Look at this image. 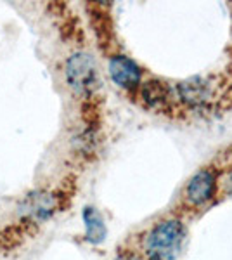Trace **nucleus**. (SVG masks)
<instances>
[{
	"label": "nucleus",
	"mask_w": 232,
	"mask_h": 260,
	"mask_svg": "<svg viewBox=\"0 0 232 260\" xmlns=\"http://www.w3.org/2000/svg\"><path fill=\"white\" fill-rule=\"evenodd\" d=\"M113 260H142L141 255H137L136 251H130V250H125V251H120Z\"/></svg>",
	"instance_id": "9"
},
{
	"label": "nucleus",
	"mask_w": 232,
	"mask_h": 260,
	"mask_svg": "<svg viewBox=\"0 0 232 260\" xmlns=\"http://www.w3.org/2000/svg\"><path fill=\"white\" fill-rule=\"evenodd\" d=\"M217 191V174L212 169H203L192 175L185 187V200L192 207H203L213 200Z\"/></svg>",
	"instance_id": "5"
},
{
	"label": "nucleus",
	"mask_w": 232,
	"mask_h": 260,
	"mask_svg": "<svg viewBox=\"0 0 232 260\" xmlns=\"http://www.w3.org/2000/svg\"><path fill=\"white\" fill-rule=\"evenodd\" d=\"M61 208V196L52 191L39 189L24 196L19 203V213L26 224H44Z\"/></svg>",
	"instance_id": "3"
},
{
	"label": "nucleus",
	"mask_w": 232,
	"mask_h": 260,
	"mask_svg": "<svg viewBox=\"0 0 232 260\" xmlns=\"http://www.w3.org/2000/svg\"><path fill=\"white\" fill-rule=\"evenodd\" d=\"M64 75L68 85L80 95H90L99 87V71L94 57L87 52H75L66 61Z\"/></svg>",
	"instance_id": "2"
},
{
	"label": "nucleus",
	"mask_w": 232,
	"mask_h": 260,
	"mask_svg": "<svg viewBox=\"0 0 232 260\" xmlns=\"http://www.w3.org/2000/svg\"><path fill=\"white\" fill-rule=\"evenodd\" d=\"M83 225H85V240L90 245H101L108 236V228L104 217L94 207H85L82 212Z\"/></svg>",
	"instance_id": "8"
},
{
	"label": "nucleus",
	"mask_w": 232,
	"mask_h": 260,
	"mask_svg": "<svg viewBox=\"0 0 232 260\" xmlns=\"http://www.w3.org/2000/svg\"><path fill=\"white\" fill-rule=\"evenodd\" d=\"M109 77L116 83L120 89L125 90H136L142 83V70L139 64L130 57L123 56V54H116L109 59L108 64Z\"/></svg>",
	"instance_id": "6"
},
{
	"label": "nucleus",
	"mask_w": 232,
	"mask_h": 260,
	"mask_svg": "<svg viewBox=\"0 0 232 260\" xmlns=\"http://www.w3.org/2000/svg\"><path fill=\"white\" fill-rule=\"evenodd\" d=\"M141 98L151 110L163 111L172 104V89L164 85L161 80H147L141 83Z\"/></svg>",
	"instance_id": "7"
},
{
	"label": "nucleus",
	"mask_w": 232,
	"mask_h": 260,
	"mask_svg": "<svg viewBox=\"0 0 232 260\" xmlns=\"http://www.w3.org/2000/svg\"><path fill=\"white\" fill-rule=\"evenodd\" d=\"M177 95L191 110H205L213 103L215 85L203 77H191L177 85Z\"/></svg>",
	"instance_id": "4"
},
{
	"label": "nucleus",
	"mask_w": 232,
	"mask_h": 260,
	"mask_svg": "<svg viewBox=\"0 0 232 260\" xmlns=\"http://www.w3.org/2000/svg\"><path fill=\"white\" fill-rule=\"evenodd\" d=\"M185 241V228L179 219H167L147 231L144 253L147 260H175Z\"/></svg>",
	"instance_id": "1"
}]
</instances>
